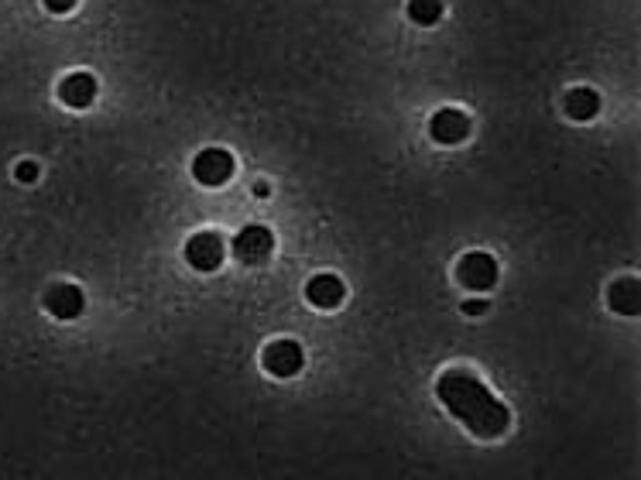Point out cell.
<instances>
[{
    "label": "cell",
    "instance_id": "8992f818",
    "mask_svg": "<svg viewBox=\"0 0 641 480\" xmlns=\"http://www.w3.org/2000/svg\"><path fill=\"white\" fill-rule=\"evenodd\" d=\"M223 254H227V247L216 230H203V234L186 240V261L196 271H216L223 264Z\"/></svg>",
    "mask_w": 641,
    "mask_h": 480
},
{
    "label": "cell",
    "instance_id": "9a60e30c",
    "mask_svg": "<svg viewBox=\"0 0 641 480\" xmlns=\"http://www.w3.org/2000/svg\"><path fill=\"white\" fill-rule=\"evenodd\" d=\"M42 4H45V7H48V11H52V14H69V11H72V7H76V4H79V0H42Z\"/></svg>",
    "mask_w": 641,
    "mask_h": 480
},
{
    "label": "cell",
    "instance_id": "2e32d148",
    "mask_svg": "<svg viewBox=\"0 0 641 480\" xmlns=\"http://www.w3.org/2000/svg\"><path fill=\"white\" fill-rule=\"evenodd\" d=\"M463 312H467V316H480V312H487V299H467L463 302Z\"/></svg>",
    "mask_w": 641,
    "mask_h": 480
},
{
    "label": "cell",
    "instance_id": "9c48e42d",
    "mask_svg": "<svg viewBox=\"0 0 641 480\" xmlns=\"http://www.w3.org/2000/svg\"><path fill=\"white\" fill-rule=\"evenodd\" d=\"M59 100L72 110H86L96 100V79L90 72H72L59 83Z\"/></svg>",
    "mask_w": 641,
    "mask_h": 480
},
{
    "label": "cell",
    "instance_id": "7c38bea8",
    "mask_svg": "<svg viewBox=\"0 0 641 480\" xmlns=\"http://www.w3.org/2000/svg\"><path fill=\"white\" fill-rule=\"evenodd\" d=\"M607 302H611V309L621 312V316H638L641 312V285L635 282V278H621V282L611 285Z\"/></svg>",
    "mask_w": 641,
    "mask_h": 480
},
{
    "label": "cell",
    "instance_id": "52a82bcc",
    "mask_svg": "<svg viewBox=\"0 0 641 480\" xmlns=\"http://www.w3.org/2000/svg\"><path fill=\"white\" fill-rule=\"evenodd\" d=\"M429 134L436 144H460V141H467V134H470V117L456 107H443L432 114Z\"/></svg>",
    "mask_w": 641,
    "mask_h": 480
},
{
    "label": "cell",
    "instance_id": "e0dca14e",
    "mask_svg": "<svg viewBox=\"0 0 641 480\" xmlns=\"http://www.w3.org/2000/svg\"><path fill=\"white\" fill-rule=\"evenodd\" d=\"M254 196H261V199H264V196H271V189L264 186V182H258V186H254Z\"/></svg>",
    "mask_w": 641,
    "mask_h": 480
},
{
    "label": "cell",
    "instance_id": "3957f363",
    "mask_svg": "<svg viewBox=\"0 0 641 480\" xmlns=\"http://www.w3.org/2000/svg\"><path fill=\"white\" fill-rule=\"evenodd\" d=\"M230 247H234V258L240 264H261L275 251V234L268 227H261V223H251V227L240 230Z\"/></svg>",
    "mask_w": 641,
    "mask_h": 480
},
{
    "label": "cell",
    "instance_id": "5bb4252c",
    "mask_svg": "<svg viewBox=\"0 0 641 480\" xmlns=\"http://www.w3.org/2000/svg\"><path fill=\"white\" fill-rule=\"evenodd\" d=\"M14 179L24 182V186L35 182L38 179V162H18V168H14Z\"/></svg>",
    "mask_w": 641,
    "mask_h": 480
},
{
    "label": "cell",
    "instance_id": "ba28073f",
    "mask_svg": "<svg viewBox=\"0 0 641 480\" xmlns=\"http://www.w3.org/2000/svg\"><path fill=\"white\" fill-rule=\"evenodd\" d=\"M45 309L52 312L55 319H62V323L83 316V309H86L83 288H79V285H52L45 292Z\"/></svg>",
    "mask_w": 641,
    "mask_h": 480
},
{
    "label": "cell",
    "instance_id": "30bf717a",
    "mask_svg": "<svg viewBox=\"0 0 641 480\" xmlns=\"http://www.w3.org/2000/svg\"><path fill=\"white\" fill-rule=\"evenodd\" d=\"M306 299L316 309H336V306H343V299H347V285H343L336 275H316L306 285Z\"/></svg>",
    "mask_w": 641,
    "mask_h": 480
},
{
    "label": "cell",
    "instance_id": "5b68a950",
    "mask_svg": "<svg viewBox=\"0 0 641 480\" xmlns=\"http://www.w3.org/2000/svg\"><path fill=\"white\" fill-rule=\"evenodd\" d=\"M261 364L275 378H295L302 371V364H306V354H302V347L295 340H275L264 347Z\"/></svg>",
    "mask_w": 641,
    "mask_h": 480
},
{
    "label": "cell",
    "instance_id": "4fadbf2b",
    "mask_svg": "<svg viewBox=\"0 0 641 480\" xmlns=\"http://www.w3.org/2000/svg\"><path fill=\"white\" fill-rule=\"evenodd\" d=\"M439 18H443V0H408V21L432 28Z\"/></svg>",
    "mask_w": 641,
    "mask_h": 480
},
{
    "label": "cell",
    "instance_id": "277c9868",
    "mask_svg": "<svg viewBox=\"0 0 641 480\" xmlns=\"http://www.w3.org/2000/svg\"><path fill=\"white\" fill-rule=\"evenodd\" d=\"M192 175L199 186H223L234 175V155L227 148H203L192 158Z\"/></svg>",
    "mask_w": 641,
    "mask_h": 480
},
{
    "label": "cell",
    "instance_id": "7a4b0ae2",
    "mask_svg": "<svg viewBox=\"0 0 641 480\" xmlns=\"http://www.w3.org/2000/svg\"><path fill=\"white\" fill-rule=\"evenodd\" d=\"M456 278H460V285L470 288V292H487V288L498 285V261L484 251H470L456 264Z\"/></svg>",
    "mask_w": 641,
    "mask_h": 480
},
{
    "label": "cell",
    "instance_id": "8fae6325",
    "mask_svg": "<svg viewBox=\"0 0 641 480\" xmlns=\"http://www.w3.org/2000/svg\"><path fill=\"white\" fill-rule=\"evenodd\" d=\"M563 110H566V117H573V120H594L600 114V93L597 90H587V86H576V90H570L563 96Z\"/></svg>",
    "mask_w": 641,
    "mask_h": 480
},
{
    "label": "cell",
    "instance_id": "6da1fadb",
    "mask_svg": "<svg viewBox=\"0 0 641 480\" xmlns=\"http://www.w3.org/2000/svg\"><path fill=\"white\" fill-rule=\"evenodd\" d=\"M436 395L439 402L446 405V412H450L453 419H460L463 426L480 439L501 436L511 422L508 405L498 402V398L487 391V384L474 378L470 371H463V367H453V371H446L443 378L436 381Z\"/></svg>",
    "mask_w": 641,
    "mask_h": 480
}]
</instances>
